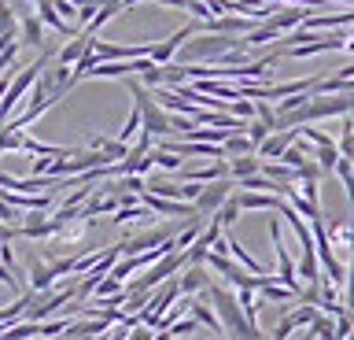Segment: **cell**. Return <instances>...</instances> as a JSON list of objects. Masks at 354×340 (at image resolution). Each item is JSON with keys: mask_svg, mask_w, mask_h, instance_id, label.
<instances>
[{"mask_svg": "<svg viewBox=\"0 0 354 340\" xmlns=\"http://www.w3.org/2000/svg\"><path fill=\"white\" fill-rule=\"evenodd\" d=\"M203 296L210 300V307H214V314H218V322H221V333H225V337H251L248 318H243L240 303H236V292H232L229 285H221V281L214 285V278H210Z\"/></svg>", "mask_w": 354, "mask_h": 340, "instance_id": "1", "label": "cell"}, {"mask_svg": "<svg viewBox=\"0 0 354 340\" xmlns=\"http://www.w3.org/2000/svg\"><path fill=\"white\" fill-rule=\"evenodd\" d=\"M232 185H236V181H232L229 174H225V178H214V185H203V189H199V196L192 200L196 215H214V211H218V204L232 193Z\"/></svg>", "mask_w": 354, "mask_h": 340, "instance_id": "2", "label": "cell"}, {"mask_svg": "<svg viewBox=\"0 0 354 340\" xmlns=\"http://www.w3.org/2000/svg\"><path fill=\"white\" fill-rule=\"evenodd\" d=\"M137 196L144 200V207H151V215H170V218H177V215H196V207L188 204V200H170V196H155V193H148V189H140Z\"/></svg>", "mask_w": 354, "mask_h": 340, "instance_id": "3", "label": "cell"}, {"mask_svg": "<svg viewBox=\"0 0 354 340\" xmlns=\"http://www.w3.org/2000/svg\"><path fill=\"white\" fill-rule=\"evenodd\" d=\"M185 37H196L192 23H185L181 30H174V34L166 37V41H159V45H148V60H151V63H170L174 52H177V45H181Z\"/></svg>", "mask_w": 354, "mask_h": 340, "instance_id": "4", "label": "cell"}, {"mask_svg": "<svg viewBox=\"0 0 354 340\" xmlns=\"http://www.w3.org/2000/svg\"><path fill=\"white\" fill-rule=\"evenodd\" d=\"M232 196H236L240 211H277V204H281L277 193H251V189H236V185H232Z\"/></svg>", "mask_w": 354, "mask_h": 340, "instance_id": "5", "label": "cell"}, {"mask_svg": "<svg viewBox=\"0 0 354 340\" xmlns=\"http://www.w3.org/2000/svg\"><path fill=\"white\" fill-rule=\"evenodd\" d=\"M314 12V8H306V4H292V8H284V12H270L266 15V23H270L277 34H284V30H292V26H299L303 19Z\"/></svg>", "mask_w": 354, "mask_h": 340, "instance_id": "6", "label": "cell"}, {"mask_svg": "<svg viewBox=\"0 0 354 340\" xmlns=\"http://www.w3.org/2000/svg\"><path fill=\"white\" fill-rule=\"evenodd\" d=\"M299 26H303V30H339V26H351V12H347V4H343L339 12H332V15H317V12H310Z\"/></svg>", "mask_w": 354, "mask_h": 340, "instance_id": "7", "label": "cell"}, {"mask_svg": "<svg viewBox=\"0 0 354 340\" xmlns=\"http://www.w3.org/2000/svg\"><path fill=\"white\" fill-rule=\"evenodd\" d=\"M207 285H210L207 262H188V274L177 281V289H181V296H196V292H203Z\"/></svg>", "mask_w": 354, "mask_h": 340, "instance_id": "8", "label": "cell"}, {"mask_svg": "<svg viewBox=\"0 0 354 340\" xmlns=\"http://www.w3.org/2000/svg\"><path fill=\"white\" fill-rule=\"evenodd\" d=\"M37 19H41L44 26H52V30H55V34H59V37H74V34H77V26L55 15V8L48 4V0H37Z\"/></svg>", "mask_w": 354, "mask_h": 340, "instance_id": "9", "label": "cell"}, {"mask_svg": "<svg viewBox=\"0 0 354 340\" xmlns=\"http://www.w3.org/2000/svg\"><path fill=\"white\" fill-rule=\"evenodd\" d=\"M15 37H19V45H41L44 41V23L33 12H26L19 19V34Z\"/></svg>", "mask_w": 354, "mask_h": 340, "instance_id": "10", "label": "cell"}, {"mask_svg": "<svg viewBox=\"0 0 354 340\" xmlns=\"http://www.w3.org/2000/svg\"><path fill=\"white\" fill-rule=\"evenodd\" d=\"M151 222V207H133V204H122L115 211V226H148Z\"/></svg>", "mask_w": 354, "mask_h": 340, "instance_id": "11", "label": "cell"}, {"mask_svg": "<svg viewBox=\"0 0 354 340\" xmlns=\"http://www.w3.org/2000/svg\"><path fill=\"white\" fill-rule=\"evenodd\" d=\"M93 37L96 34H88V30H82V34H74V41H66V45L59 48V56H55V63H66V67H71V63L82 56V52L93 45Z\"/></svg>", "mask_w": 354, "mask_h": 340, "instance_id": "12", "label": "cell"}, {"mask_svg": "<svg viewBox=\"0 0 354 340\" xmlns=\"http://www.w3.org/2000/svg\"><path fill=\"white\" fill-rule=\"evenodd\" d=\"M310 89L314 93H351V67H343L336 78H317Z\"/></svg>", "mask_w": 354, "mask_h": 340, "instance_id": "13", "label": "cell"}, {"mask_svg": "<svg viewBox=\"0 0 354 340\" xmlns=\"http://www.w3.org/2000/svg\"><path fill=\"white\" fill-rule=\"evenodd\" d=\"M221 152H225V159H229V156H251L254 145L248 141V134H243V129H232V134L221 141Z\"/></svg>", "mask_w": 354, "mask_h": 340, "instance_id": "14", "label": "cell"}, {"mask_svg": "<svg viewBox=\"0 0 354 340\" xmlns=\"http://www.w3.org/2000/svg\"><path fill=\"white\" fill-rule=\"evenodd\" d=\"M52 285H55V270L48 267V262H41V267L33 262V270H30V289H33V292H48Z\"/></svg>", "mask_w": 354, "mask_h": 340, "instance_id": "15", "label": "cell"}, {"mask_svg": "<svg viewBox=\"0 0 354 340\" xmlns=\"http://www.w3.org/2000/svg\"><path fill=\"white\" fill-rule=\"evenodd\" d=\"M188 314H192L199 325H207V329H214V333H221V322H218V314H214V307H210V303H192V300H188Z\"/></svg>", "mask_w": 354, "mask_h": 340, "instance_id": "16", "label": "cell"}, {"mask_svg": "<svg viewBox=\"0 0 354 340\" xmlns=\"http://www.w3.org/2000/svg\"><path fill=\"white\" fill-rule=\"evenodd\" d=\"M225 163H229V178H243V174H254V170H259L262 159L251 152V156H229Z\"/></svg>", "mask_w": 354, "mask_h": 340, "instance_id": "17", "label": "cell"}, {"mask_svg": "<svg viewBox=\"0 0 354 340\" xmlns=\"http://www.w3.org/2000/svg\"><path fill=\"white\" fill-rule=\"evenodd\" d=\"M225 256H232V259L240 262V267H248L251 274H266V267H262V262H254V259L248 256V251H243V244H240V240H232V237H229V248H225Z\"/></svg>", "mask_w": 354, "mask_h": 340, "instance_id": "18", "label": "cell"}, {"mask_svg": "<svg viewBox=\"0 0 354 340\" xmlns=\"http://www.w3.org/2000/svg\"><path fill=\"white\" fill-rule=\"evenodd\" d=\"M151 167H162V170H181L185 159L170 148H151Z\"/></svg>", "mask_w": 354, "mask_h": 340, "instance_id": "19", "label": "cell"}, {"mask_svg": "<svg viewBox=\"0 0 354 340\" xmlns=\"http://www.w3.org/2000/svg\"><path fill=\"white\" fill-rule=\"evenodd\" d=\"M137 129H140V107L133 104V111L126 115V126L118 129V141H122V145H133V137H137Z\"/></svg>", "mask_w": 354, "mask_h": 340, "instance_id": "20", "label": "cell"}, {"mask_svg": "<svg viewBox=\"0 0 354 340\" xmlns=\"http://www.w3.org/2000/svg\"><path fill=\"white\" fill-rule=\"evenodd\" d=\"M325 233H328V237H336V240H339V248H351V218L325 226Z\"/></svg>", "mask_w": 354, "mask_h": 340, "instance_id": "21", "label": "cell"}, {"mask_svg": "<svg viewBox=\"0 0 354 340\" xmlns=\"http://www.w3.org/2000/svg\"><path fill=\"white\" fill-rule=\"evenodd\" d=\"M126 289V281H118V278H111V274H104L96 285H93V296H111V292H122Z\"/></svg>", "mask_w": 354, "mask_h": 340, "instance_id": "22", "label": "cell"}, {"mask_svg": "<svg viewBox=\"0 0 354 340\" xmlns=\"http://www.w3.org/2000/svg\"><path fill=\"white\" fill-rule=\"evenodd\" d=\"M48 4L55 8V15H59V19H66V23L77 26V8L71 4V0H48Z\"/></svg>", "mask_w": 354, "mask_h": 340, "instance_id": "23", "label": "cell"}, {"mask_svg": "<svg viewBox=\"0 0 354 340\" xmlns=\"http://www.w3.org/2000/svg\"><path fill=\"white\" fill-rule=\"evenodd\" d=\"M332 318H336V333H332V337L347 340V337H351V307H343V311L332 314Z\"/></svg>", "mask_w": 354, "mask_h": 340, "instance_id": "24", "label": "cell"}, {"mask_svg": "<svg viewBox=\"0 0 354 340\" xmlns=\"http://www.w3.org/2000/svg\"><path fill=\"white\" fill-rule=\"evenodd\" d=\"M332 170H336V178L347 185V193H351V156H339L336 163H332Z\"/></svg>", "mask_w": 354, "mask_h": 340, "instance_id": "25", "label": "cell"}, {"mask_svg": "<svg viewBox=\"0 0 354 340\" xmlns=\"http://www.w3.org/2000/svg\"><path fill=\"white\" fill-rule=\"evenodd\" d=\"M0 281H4V285H8V289L15 292V296L22 292V281L15 278V270H11V267H4V262H0Z\"/></svg>", "mask_w": 354, "mask_h": 340, "instance_id": "26", "label": "cell"}, {"mask_svg": "<svg viewBox=\"0 0 354 340\" xmlns=\"http://www.w3.org/2000/svg\"><path fill=\"white\" fill-rule=\"evenodd\" d=\"M199 233V222H192V226H188V229H181V233H177V237H170L174 240V248H188V244H192V237Z\"/></svg>", "mask_w": 354, "mask_h": 340, "instance_id": "27", "label": "cell"}, {"mask_svg": "<svg viewBox=\"0 0 354 340\" xmlns=\"http://www.w3.org/2000/svg\"><path fill=\"white\" fill-rule=\"evenodd\" d=\"M199 189H203V181H188V185H181V200L192 204L196 196H199Z\"/></svg>", "mask_w": 354, "mask_h": 340, "instance_id": "28", "label": "cell"}, {"mask_svg": "<svg viewBox=\"0 0 354 340\" xmlns=\"http://www.w3.org/2000/svg\"><path fill=\"white\" fill-rule=\"evenodd\" d=\"M317 185H321V181H310V178H303V189H299V193H303L310 204H317Z\"/></svg>", "mask_w": 354, "mask_h": 340, "instance_id": "29", "label": "cell"}, {"mask_svg": "<svg viewBox=\"0 0 354 340\" xmlns=\"http://www.w3.org/2000/svg\"><path fill=\"white\" fill-rule=\"evenodd\" d=\"M15 237H19V226H8V222H0V240H8V244H11Z\"/></svg>", "mask_w": 354, "mask_h": 340, "instance_id": "30", "label": "cell"}, {"mask_svg": "<svg viewBox=\"0 0 354 340\" xmlns=\"http://www.w3.org/2000/svg\"><path fill=\"white\" fill-rule=\"evenodd\" d=\"M48 167H52V156H41L37 163H33V174H48Z\"/></svg>", "mask_w": 354, "mask_h": 340, "instance_id": "31", "label": "cell"}]
</instances>
